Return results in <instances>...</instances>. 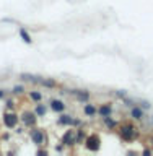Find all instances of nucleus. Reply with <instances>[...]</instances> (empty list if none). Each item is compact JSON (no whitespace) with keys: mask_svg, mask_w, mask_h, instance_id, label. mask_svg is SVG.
<instances>
[{"mask_svg":"<svg viewBox=\"0 0 153 156\" xmlns=\"http://www.w3.org/2000/svg\"><path fill=\"white\" fill-rule=\"evenodd\" d=\"M41 83H42V85H46V86H54V85H56L52 80H41Z\"/></svg>","mask_w":153,"mask_h":156,"instance_id":"nucleus-17","label":"nucleus"},{"mask_svg":"<svg viewBox=\"0 0 153 156\" xmlns=\"http://www.w3.org/2000/svg\"><path fill=\"white\" fill-rule=\"evenodd\" d=\"M2 96H3V91H2V90H0V98H2Z\"/></svg>","mask_w":153,"mask_h":156,"instance_id":"nucleus-20","label":"nucleus"},{"mask_svg":"<svg viewBox=\"0 0 153 156\" xmlns=\"http://www.w3.org/2000/svg\"><path fill=\"white\" fill-rule=\"evenodd\" d=\"M117 133H119V136L124 141H132V140H135V136H137V127L134 124H130V122H126V124H122L119 129H117Z\"/></svg>","mask_w":153,"mask_h":156,"instance_id":"nucleus-1","label":"nucleus"},{"mask_svg":"<svg viewBox=\"0 0 153 156\" xmlns=\"http://www.w3.org/2000/svg\"><path fill=\"white\" fill-rule=\"evenodd\" d=\"M20 120L23 122L24 127H34L38 122V115L31 111H23L21 115H20Z\"/></svg>","mask_w":153,"mask_h":156,"instance_id":"nucleus-4","label":"nucleus"},{"mask_svg":"<svg viewBox=\"0 0 153 156\" xmlns=\"http://www.w3.org/2000/svg\"><path fill=\"white\" fill-rule=\"evenodd\" d=\"M83 143H85V146H86L88 151L96 153V151H100V148H101V136L96 135V133H91V135L86 136Z\"/></svg>","mask_w":153,"mask_h":156,"instance_id":"nucleus-2","label":"nucleus"},{"mask_svg":"<svg viewBox=\"0 0 153 156\" xmlns=\"http://www.w3.org/2000/svg\"><path fill=\"white\" fill-rule=\"evenodd\" d=\"M98 114H100L101 117L111 115V114H112V106H111V102H106V104H103L100 109H98Z\"/></svg>","mask_w":153,"mask_h":156,"instance_id":"nucleus-8","label":"nucleus"},{"mask_svg":"<svg viewBox=\"0 0 153 156\" xmlns=\"http://www.w3.org/2000/svg\"><path fill=\"white\" fill-rule=\"evenodd\" d=\"M62 145L64 146H73L77 145V130H67L62 135Z\"/></svg>","mask_w":153,"mask_h":156,"instance_id":"nucleus-5","label":"nucleus"},{"mask_svg":"<svg viewBox=\"0 0 153 156\" xmlns=\"http://www.w3.org/2000/svg\"><path fill=\"white\" fill-rule=\"evenodd\" d=\"M46 112H47L46 107H44L42 104H38V102H36V109H34V114H36L38 117H44V115H46Z\"/></svg>","mask_w":153,"mask_h":156,"instance_id":"nucleus-15","label":"nucleus"},{"mask_svg":"<svg viewBox=\"0 0 153 156\" xmlns=\"http://www.w3.org/2000/svg\"><path fill=\"white\" fill-rule=\"evenodd\" d=\"M29 98H31L34 102H39V101L42 99V94L39 91H31V93H29Z\"/></svg>","mask_w":153,"mask_h":156,"instance_id":"nucleus-16","label":"nucleus"},{"mask_svg":"<svg viewBox=\"0 0 153 156\" xmlns=\"http://www.w3.org/2000/svg\"><path fill=\"white\" fill-rule=\"evenodd\" d=\"M24 88L23 86H15V93H23Z\"/></svg>","mask_w":153,"mask_h":156,"instance_id":"nucleus-18","label":"nucleus"},{"mask_svg":"<svg viewBox=\"0 0 153 156\" xmlns=\"http://www.w3.org/2000/svg\"><path fill=\"white\" fill-rule=\"evenodd\" d=\"M20 36H21V39H23L26 44H31V42H33V39H31V36H29V33H28L24 28L20 29Z\"/></svg>","mask_w":153,"mask_h":156,"instance_id":"nucleus-14","label":"nucleus"},{"mask_svg":"<svg viewBox=\"0 0 153 156\" xmlns=\"http://www.w3.org/2000/svg\"><path fill=\"white\" fill-rule=\"evenodd\" d=\"M29 136H31L33 143H36V145H42L44 141H46V135H44V132L39 130V129H33L29 132Z\"/></svg>","mask_w":153,"mask_h":156,"instance_id":"nucleus-6","label":"nucleus"},{"mask_svg":"<svg viewBox=\"0 0 153 156\" xmlns=\"http://www.w3.org/2000/svg\"><path fill=\"white\" fill-rule=\"evenodd\" d=\"M130 117L134 120H142V119H144V109H142V106L132 107V109H130Z\"/></svg>","mask_w":153,"mask_h":156,"instance_id":"nucleus-9","label":"nucleus"},{"mask_svg":"<svg viewBox=\"0 0 153 156\" xmlns=\"http://www.w3.org/2000/svg\"><path fill=\"white\" fill-rule=\"evenodd\" d=\"M51 111H54V112H64L65 111V104H64V101H60V99H51Z\"/></svg>","mask_w":153,"mask_h":156,"instance_id":"nucleus-7","label":"nucleus"},{"mask_svg":"<svg viewBox=\"0 0 153 156\" xmlns=\"http://www.w3.org/2000/svg\"><path fill=\"white\" fill-rule=\"evenodd\" d=\"M73 93H75L77 99H80V101H88V99H90V93L85 91V90H77Z\"/></svg>","mask_w":153,"mask_h":156,"instance_id":"nucleus-11","label":"nucleus"},{"mask_svg":"<svg viewBox=\"0 0 153 156\" xmlns=\"http://www.w3.org/2000/svg\"><path fill=\"white\" fill-rule=\"evenodd\" d=\"M83 112H85V115H88V117H93L98 112V109L93 104H85V107H83Z\"/></svg>","mask_w":153,"mask_h":156,"instance_id":"nucleus-12","label":"nucleus"},{"mask_svg":"<svg viewBox=\"0 0 153 156\" xmlns=\"http://www.w3.org/2000/svg\"><path fill=\"white\" fill-rule=\"evenodd\" d=\"M18 122H20V115L16 112L8 111L3 114V125L7 127V129H15V127L18 125Z\"/></svg>","mask_w":153,"mask_h":156,"instance_id":"nucleus-3","label":"nucleus"},{"mask_svg":"<svg viewBox=\"0 0 153 156\" xmlns=\"http://www.w3.org/2000/svg\"><path fill=\"white\" fill-rule=\"evenodd\" d=\"M7 107H8V109H12V107H13V101H8L7 102Z\"/></svg>","mask_w":153,"mask_h":156,"instance_id":"nucleus-19","label":"nucleus"},{"mask_svg":"<svg viewBox=\"0 0 153 156\" xmlns=\"http://www.w3.org/2000/svg\"><path fill=\"white\" fill-rule=\"evenodd\" d=\"M103 124H104L107 129H116V127H117V122H116L114 119H111V115L103 117Z\"/></svg>","mask_w":153,"mask_h":156,"instance_id":"nucleus-13","label":"nucleus"},{"mask_svg":"<svg viewBox=\"0 0 153 156\" xmlns=\"http://www.w3.org/2000/svg\"><path fill=\"white\" fill-rule=\"evenodd\" d=\"M73 117L72 115H68V114H62L60 117H59V124L60 125H65V127H70V125H73Z\"/></svg>","mask_w":153,"mask_h":156,"instance_id":"nucleus-10","label":"nucleus"}]
</instances>
